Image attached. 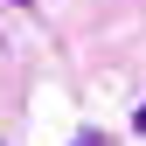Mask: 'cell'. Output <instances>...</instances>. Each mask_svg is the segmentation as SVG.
Returning <instances> with one entry per match:
<instances>
[{
  "label": "cell",
  "instance_id": "6da1fadb",
  "mask_svg": "<svg viewBox=\"0 0 146 146\" xmlns=\"http://www.w3.org/2000/svg\"><path fill=\"white\" fill-rule=\"evenodd\" d=\"M70 146H104V139H98V132H77V139H70Z\"/></svg>",
  "mask_w": 146,
  "mask_h": 146
},
{
  "label": "cell",
  "instance_id": "7a4b0ae2",
  "mask_svg": "<svg viewBox=\"0 0 146 146\" xmlns=\"http://www.w3.org/2000/svg\"><path fill=\"white\" fill-rule=\"evenodd\" d=\"M132 132H146V104H139V111H132Z\"/></svg>",
  "mask_w": 146,
  "mask_h": 146
},
{
  "label": "cell",
  "instance_id": "3957f363",
  "mask_svg": "<svg viewBox=\"0 0 146 146\" xmlns=\"http://www.w3.org/2000/svg\"><path fill=\"white\" fill-rule=\"evenodd\" d=\"M14 7H35V0H14Z\"/></svg>",
  "mask_w": 146,
  "mask_h": 146
}]
</instances>
